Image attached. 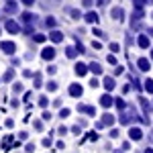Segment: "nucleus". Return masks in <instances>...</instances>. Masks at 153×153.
Masks as SVG:
<instances>
[{"instance_id":"42","label":"nucleus","mask_w":153,"mask_h":153,"mask_svg":"<svg viewBox=\"0 0 153 153\" xmlns=\"http://www.w3.org/2000/svg\"><path fill=\"white\" fill-rule=\"evenodd\" d=\"M43 145H45V147H49V145H51V139H47V137H45V139H43Z\"/></svg>"},{"instance_id":"9","label":"nucleus","mask_w":153,"mask_h":153,"mask_svg":"<svg viewBox=\"0 0 153 153\" xmlns=\"http://www.w3.org/2000/svg\"><path fill=\"white\" fill-rule=\"evenodd\" d=\"M110 16H112L114 21H123V16H125V10L117 6V8H112V10H110Z\"/></svg>"},{"instance_id":"13","label":"nucleus","mask_w":153,"mask_h":153,"mask_svg":"<svg viewBox=\"0 0 153 153\" xmlns=\"http://www.w3.org/2000/svg\"><path fill=\"white\" fill-rule=\"evenodd\" d=\"M114 86H117V82H114V78H104V88L110 92V90H114Z\"/></svg>"},{"instance_id":"35","label":"nucleus","mask_w":153,"mask_h":153,"mask_svg":"<svg viewBox=\"0 0 153 153\" xmlns=\"http://www.w3.org/2000/svg\"><path fill=\"white\" fill-rule=\"evenodd\" d=\"M90 86H92V88H98V86H100V82H98V80H96V78H94V80L90 82Z\"/></svg>"},{"instance_id":"44","label":"nucleus","mask_w":153,"mask_h":153,"mask_svg":"<svg viewBox=\"0 0 153 153\" xmlns=\"http://www.w3.org/2000/svg\"><path fill=\"white\" fill-rule=\"evenodd\" d=\"M151 59H153V51H151Z\"/></svg>"},{"instance_id":"23","label":"nucleus","mask_w":153,"mask_h":153,"mask_svg":"<svg viewBox=\"0 0 153 153\" xmlns=\"http://www.w3.org/2000/svg\"><path fill=\"white\" fill-rule=\"evenodd\" d=\"M45 39H47V37H45V35H39V33H37V35H33V41H37V43H43Z\"/></svg>"},{"instance_id":"32","label":"nucleus","mask_w":153,"mask_h":153,"mask_svg":"<svg viewBox=\"0 0 153 153\" xmlns=\"http://www.w3.org/2000/svg\"><path fill=\"white\" fill-rule=\"evenodd\" d=\"M108 2H110V0H96V4H98V6H106Z\"/></svg>"},{"instance_id":"29","label":"nucleus","mask_w":153,"mask_h":153,"mask_svg":"<svg viewBox=\"0 0 153 153\" xmlns=\"http://www.w3.org/2000/svg\"><path fill=\"white\" fill-rule=\"evenodd\" d=\"M25 149H27V153H33V151H35V145H33V143H29Z\"/></svg>"},{"instance_id":"12","label":"nucleus","mask_w":153,"mask_h":153,"mask_svg":"<svg viewBox=\"0 0 153 153\" xmlns=\"http://www.w3.org/2000/svg\"><path fill=\"white\" fill-rule=\"evenodd\" d=\"M137 43H139V47H141V49H147L149 45H151V43H149V37H147V35H139Z\"/></svg>"},{"instance_id":"16","label":"nucleus","mask_w":153,"mask_h":153,"mask_svg":"<svg viewBox=\"0 0 153 153\" xmlns=\"http://www.w3.org/2000/svg\"><path fill=\"white\" fill-rule=\"evenodd\" d=\"M23 21H25V23H33V21H35V14H33V12H25Z\"/></svg>"},{"instance_id":"24","label":"nucleus","mask_w":153,"mask_h":153,"mask_svg":"<svg viewBox=\"0 0 153 153\" xmlns=\"http://www.w3.org/2000/svg\"><path fill=\"white\" fill-rule=\"evenodd\" d=\"M49 104V100H47V96H41V98H39V106H43V108H45V106Z\"/></svg>"},{"instance_id":"33","label":"nucleus","mask_w":153,"mask_h":153,"mask_svg":"<svg viewBox=\"0 0 153 153\" xmlns=\"http://www.w3.org/2000/svg\"><path fill=\"white\" fill-rule=\"evenodd\" d=\"M108 63H112V65H117V57H114V55H108Z\"/></svg>"},{"instance_id":"30","label":"nucleus","mask_w":153,"mask_h":153,"mask_svg":"<svg viewBox=\"0 0 153 153\" xmlns=\"http://www.w3.org/2000/svg\"><path fill=\"white\" fill-rule=\"evenodd\" d=\"M4 80H6V82H8V80H12V70H8L6 74H4Z\"/></svg>"},{"instance_id":"17","label":"nucleus","mask_w":153,"mask_h":153,"mask_svg":"<svg viewBox=\"0 0 153 153\" xmlns=\"http://www.w3.org/2000/svg\"><path fill=\"white\" fill-rule=\"evenodd\" d=\"M76 51H78V47H68V51H65V55H68L70 59H74V57H76Z\"/></svg>"},{"instance_id":"4","label":"nucleus","mask_w":153,"mask_h":153,"mask_svg":"<svg viewBox=\"0 0 153 153\" xmlns=\"http://www.w3.org/2000/svg\"><path fill=\"white\" fill-rule=\"evenodd\" d=\"M41 57L45 59V61H51V59L55 57V49L53 47H45L43 51H41Z\"/></svg>"},{"instance_id":"21","label":"nucleus","mask_w":153,"mask_h":153,"mask_svg":"<svg viewBox=\"0 0 153 153\" xmlns=\"http://www.w3.org/2000/svg\"><path fill=\"white\" fill-rule=\"evenodd\" d=\"M6 12H16V2H8V6H6Z\"/></svg>"},{"instance_id":"31","label":"nucleus","mask_w":153,"mask_h":153,"mask_svg":"<svg viewBox=\"0 0 153 153\" xmlns=\"http://www.w3.org/2000/svg\"><path fill=\"white\" fill-rule=\"evenodd\" d=\"M21 2H23L25 6H33L35 4V0H21Z\"/></svg>"},{"instance_id":"25","label":"nucleus","mask_w":153,"mask_h":153,"mask_svg":"<svg viewBox=\"0 0 153 153\" xmlns=\"http://www.w3.org/2000/svg\"><path fill=\"white\" fill-rule=\"evenodd\" d=\"M47 90L49 92H55V90H57V84L55 82H47Z\"/></svg>"},{"instance_id":"26","label":"nucleus","mask_w":153,"mask_h":153,"mask_svg":"<svg viewBox=\"0 0 153 153\" xmlns=\"http://www.w3.org/2000/svg\"><path fill=\"white\" fill-rule=\"evenodd\" d=\"M118 49H120V45H118V43H110V51H112V53H117Z\"/></svg>"},{"instance_id":"20","label":"nucleus","mask_w":153,"mask_h":153,"mask_svg":"<svg viewBox=\"0 0 153 153\" xmlns=\"http://www.w3.org/2000/svg\"><path fill=\"white\" fill-rule=\"evenodd\" d=\"M12 92H16V94H19V92H23V84H21V82L12 84Z\"/></svg>"},{"instance_id":"40","label":"nucleus","mask_w":153,"mask_h":153,"mask_svg":"<svg viewBox=\"0 0 153 153\" xmlns=\"http://www.w3.org/2000/svg\"><path fill=\"white\" fill-rule=\"evenodd\" d=\"M39 86H41V78H39V76H35V88H39Z\"/></svg>"},{"instance_id":"34","label":"nucleus","mask_w":153,"mask_h":153,"mask_svg":"<svg viewBox=\"0 0 153 153\" xmlns=\"http://www.w3.org/2000/svg\"><path fill=\"white\" fill-rule=\"evenodd\" d=\"M70 14L74 16V19H80V10H70Z\"/></svg>"},{"instance_id":"8","label":"nucleus","mask_w":153,"mask_h":153,"mask_svg":"<svg viewBox=\"0 0 153 153\" xmlns=\"http://www.w3.org/2000/svg\"><path fill=\"white\" fill-rule=\"evenodd\" d=\"M84 19H86V23H90V25H98V21H100V16H98V14H96V12H86V16H84Z\"/></svg>"},{"instance_id":"27","label":"nucleus","mask_w":153,"mask_h":153,"mask_svg":"<svg viewBox=\"0 0 153 153\" xmlns=\"http://www.w3.org/2000/svg\"><path fill=\"white\" fill-rule=\"evenodd\" d=\"M133 2H135V6H137V8H141V6H145V2H147V0H133Z\"/></svg>"},{"instance_id":"10","label":"nucleus","mask_w":153,"mask_h":153,"mask_svg":"<svg viewBox=\"0 0 153 153\" xmlns=\"http://www.w3.org/2000/svg\"><path fill=\"white\" fill-rule=\"evenodd\" d=\"M112 102H114V100H112V96H110V94H104L102 98H100V106H104V108H110Z\"/></svg>"},{"instance_id":"41","label":"nucleus","mask_w":153,"mask_h":153,"mask_svg":"<svg viewBox=\"0 0 153 153\" xmlns=\"http://www.w3.org/2000/svg\"><path fill=\"white\" fill-rule=\"evenodd\" d=\"M23 76H25V78H31V76H33V71H29V70H25V71H23Z\"/></svg>"},{"instance_id":"14","label":"nucleus","mask_w":153,"mask_h":153,"mask_svg":"<svg viewBox=\"0 0 153 153\" xmlns=\"http://www.w3.org/2000/svg\"><path fill=\"white\" fill-rule=\"evenodd\" d=\"M88 68H90V71H92V74H96V76H100V74H102V65H100V63H90V65H88Z\"/></svg>"},{"instance_id":"11","label":"nucleus","mask_w":153,"mask_h":153,"mask_svg":"<svg viewBox=\"0 0 153 153\" xmlns=\"http://www.w3.org/2000/svg\"><path fill=\"white\" fill-rule=\"evenodd\" d=\"M49 39H51L53 43H61V41H63V33H59V31H51V33H49Z\"/></svg>"},{"instance_id":"6","label":"nucleus","mask_w":153,"mask_h":153,"mask_svg":"<svg viewBox=\"0 0 153 153\" xmlns=\"http://www.w3.org/2000/svg\"><path fill=\"white\" fill-rule=\"evenodd\" d=\"M129 137L133 139V141H139L143 137V131L139 129V127H133V129H129Z\"/></svg>"},{"instance_id":"39","label":"nucleus","mask_w":153,"mask_h":153,"mask_svg":"<svg viewBox=\"0 0 153 153\" xmlns=\"http://www.w3.org/2000/svg\"><path fill=\"white\" fill-rule=\"evenodd\" d=\"M49 118H51V112H47V110H45V112H43V120H49Z\"/></svg>"},{"instance_id":"43","label":"nucleus","mask_w":153,"mask_h":153,"mask_svg":"<svg viewBox=\"0 0 153 153\" xmlns=\"http://www.w3.org/2000/svg\"><path fill=\"white\" fill-rule=\"evenodd\" d=\"M143 153H153V149H151V147H147V149H145Z\"/></svg>"},{"instance_id":"5","label":"nucleus","mask_w":153,"mask_h":153,"mask_svg":"<svg viewBox=\"0 0 153 153\" xmlns=\"http://www.w3.org/2000/svg\"><path fill=\"white\" fill-rule=\"evenodd\" d=\"M6 31H8L10 35H16V33L21 31V27H19V23H14V21H6Z\"/></svg>"},{"instance_id":"3","label":"nucleus","mask_w":153,"mask_h":153,"mask_svg":"<svg viewBox=\"0 0 153 153\" xmlns=\"http://www.w3.org/2000/svg\"><path fill=\"white\" fill-rule=\"evenodd\" d=\"M137 65H139V70H141V71H149V70H151V61L145 59V57L137 59Z\"/></svg>"},{"instance_id":"19","label":"nucleus","mask_w":153,"mask_h":153,"mask_svg":"<svg viewBox=\"0 0 153 153\" xmlns=\"http://www.w3.org/2000/svg\"><path fill=\"white\" fill-rule=\"evenodd\" d=\"M145 90L149 94H153V80H145Z\"/></svg>"},{"instance_id":"2","label":"nucleus","mask_w":153,"mask_h":153,"mask_svg":"<svg viewBox=\"0 0 153 153\" xmlns=\"http://www.w3.org/2000/svg\"><path fill=\"white\" fill-rule=\"evenodd\" d=\"M84 92V88L80 86V84H71L70 86V96H74V98H80Z\"/></svg>"},{"instance_id":"7","label":"nucleus","mask_w":153,"mask_h":153,"mask_svg":"<svg viewBox=\"0 0 153 153\" xmlns=\"http://www.w3.org/2000/svg\"><path fill=\"white\" fill-rule=\"evenodd\" d=\"M74 71H76L78 76H86V74L90 71V68H88L86 63H76V68H74Z\"/></svg>"},{"instance_id":"15","label":"nucleus","mask_w":153,"mask_h":153,"mask_svg":"<svg viewBox=\"0 0 153 153\" xmlns=\"http://www.w3.org/2000/svg\"><path fill=\"white\" fill-rule=\"evenodd\" d=\"M55 25H57V21H55L53 16H47V19H45V27H49V29H55Z\"/></svg>"},{"instance_id":"28","label":"nucleus","mask_w":153,"mask_h":153,"mask_svg":"<svg viewBox=\"0 0 153 153\" xmlns=\"http://www.w3.org/2000/svg\"><path fill=\"white\" fill-rule=\"evenodd\" d=\"M82 4H84V6H86V8H90V6L94 4V0H82Z\"/></svg>"},{"instance_id":"37","label":"nucleus","mask_w":153,"mask_h":153,"mask_svg":"<svg viewBox=\"0 0 153 153\" xmlns=\"http://www.w3.org/2000/svg\"><path fill=\"white\" fill-rule=\"evenodd\" d=\"M110 137H112V139H117V137H118V131L112 129V131H110Z\"/></svg>"},{"instance_id":"36","label":"nucleus","mask_w":153,"mask_h":153,"mask_svg":"<svg viewBox=\"0 0 153 153\" xmlns=\"http://www.w3.org/2000/svg\"><path fill=\"white\" fill-rule=\"evenodd\" d=\"M65 133H68V127L61 125V127H59V135H65Z\"/></svg>"},{"instance_id":"1","label":"nucleus","mask_w":153,"mask_h":153,"mask_svg":"<svg viewBox=\"0 0 153 153\" xmlns=\"http://www.w3.org/2000/svg\"><path fill=\"white\" fill-rule=\"evenodd\" d=\"M0 49H2L4 53H8V55H12V53L16 51V45H14L12 41H2V43H0Z\"/></svg>"},{"instance_id":"38","label":"nucleus","mask_w":153,"mask_h":153,"mask_svg":"<svg viewBox=\"0 0 153 153\" xmlns=\"http://www.w3.org/2000/svg\"><path fill=\"white\" fill-rule=\"evenodd\" d=\"M47 71H49V74H55V71H57V68H55V65H49Z\"/></svg>"},{"instance_id":"18","label":"nucleus","mask_w":153,"mask_h":153,"mask_svg":"<svg viewBox=\"0 0 153 153\" xmlns=\"http://www.w3.org/2000/svg\"><path fill=\"white\" fill-rule=\"evenodd\" d=\"M102 123H104V125H112V123H114V117H110V114H104V117H102Z\"/></svg>"},{"instance_id":"22","label":"nucleus","mask_w":153,"mask_h":153,"mask_svg":"<svg viewBox=\"0 0 153 153\" xmlns=\"http://www.w3.org/2000/svg\"><path fill=\"white\" fill-rule=\"evenodd\" d=\"M70 117V108H61L59 110V118H68Z\"/></svg>"}]
</instances>
